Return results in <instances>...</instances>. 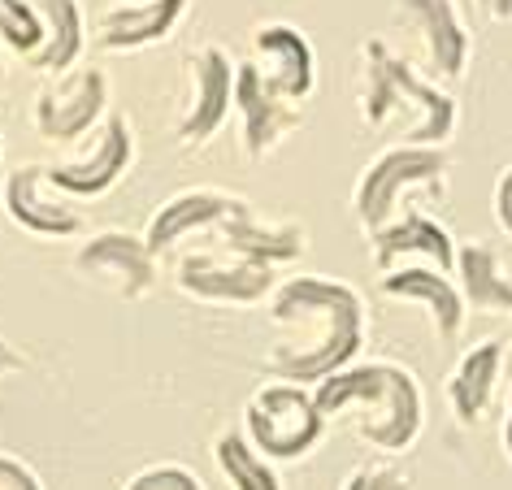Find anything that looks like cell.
<instances>
[{"label":"cell","mask_w":512,"mask_h":490,"mask_svg":"<svg viewBox=\"0 0 512 490\" xmlns=\"http://www.w3.org/2000/svg\"><path fill=\"white\" fill-rule=\"evenodd\" d=\"M270 321L278 326H304L300 343L274 347L265 360V373L283 382H322L343 365H352V356L365 343V304L348 282L304 274L287 278L270 300Z\"/></svg>","instance_id":"obj_1"},{"label":"cell","mask_w":512,"mask_h":490,"mask_svg":"<svg viewBox=\"0 0 512 490\" xmlns=\"http://www.w3.org/2000/svg\"><path fill=\"white\" fill-rule=\"evenodd\" d=\"M361 118L365 126H387L391 118H408L400 144H434L443 148L456 131V100L426 83L400 53L382 40L361 44Z\"/></svg>","instance_id":"obj_2"},{"label":"cell","mask_w":512,"mask_h":490,"mask_svg":"<svg viewBox=\"0 0 512 490\" xmlns=\"http://www.w3.org/2000/svg\"><path fill=\"white\" fill-rule=\"evenodd\" d=\"M313 399L326 417H335L348 404L374 408V417L361 421V438L378 451H408L413 438L421 434V417H426L417 378L404 365H391V360L343 365L339 373L317 382Z\"/></svg>","instance_id":"obj_3"},{"label":"cell","mask_w":512,"mask_h":490,"mask_svg":"<svg viewBox=\"0 0 512 490\" xmlns=\"http://www.w3.org/2000/svg\"><path fill=\"white\" fill-rule=\"evenodd\" d=\"M408 187H430V191H447V152L434 144H395L382 157H374L361 170V183H356L352 209L361 230H382L387 222H395V204Z\"/></svg>","instance_id":"obj_4"},{"label":"cell","mask_w":512,"mask_h":490,"mask_svg":"<svg viewBox=\"0 0 512 490\" xmlns=\"http://www.w3.org/2000/svg\"><path fill=\"white\" fill-rule=\"evenodd\" d=\"M243 417H248V438L256 443V451L274 460L309 456L326 434V412L304 391V382L278 378L274 386H261Z\"/></svg>","instance_id":"obj_5"},{"label":"cell","mask_w":512,"mask_h":490,"mask_svg":"<svg viewBox=\"0 0 512 490\" xmlns=\"http://www.w3.org/2000/svg\"><path fill=\"white\" fill-rule=\"evenodd\" d=\"M235 109L243 118V152H248L252 161L270 157L291 131L304 126L300 100L278 96L274 87L265 83V74L256 70V61H239V70H235Z\"/></svg>","instance_id":"obj_6"},{"label":"cell","mask_w":512,"mask_h":490,"mask_svg":"<svg viewBox=\"0 0 512 490\" xmlns=\"http://www.w3.org/2000/svg\"><path fill=\"white\" fill-rule=\"evenodd\" d=\"M105 105H109V83L100 70L61 74L57 83H48L35 96V131L53 139V144H74L105 118Z\"/></svg>","instance_id":"obj_7"},{"label":"cell","mask_w":512,"mask_h":490,"mask_svg":"<svg viewBox=\"0 0 512 490\" xmlns=\"http://www.w3.org/2000/svg\"><path fill=\"white\" fill-rule=\"evenodd\" d=\"M235 61L226 57V48L217 44H204L200 53L187 57V83H191V96H187V109L178 118V139L183 144H204L222 131L230 105H235Z\"/></svg>","instance_id":"obj_8"},{"label":"cell","mask_w":512,"mask_h":490,"mask_svg":"<svg viewBox=\"0 0 512 490\" xmlns=\"http://www.w3.org/2000/svg\"><path fill=\"white\" fill-rule=\"evenodd\" d=\"M252 57L256 70L265 74V83L287 100H309L317 83V61L309 35L291 22H265L252 31Z\"/></svg>","instance_id":"obj_9"},{"label":"cell","mask_w":512,"mask_h":490,"mask_svg":"<svg viewBox=\"0 0 512 490\" xmlns=\"http://www.w3.org/2000/svg\"><path fill=\"white\" fill-rule=\"evenodd\" d=\"M178 287L196 300H222V304H256L265 300L274 287V265L248 261V256H235V261H217L209 252H196L178 265Z\"/></svg>","instance_id":"obj_10"},{"label":"cell","mask_w":512,"mask_h":490,"mask_svg":"<svg viewBox=\"0 0 512 490\" xmlns=\"http://www.w3.org/2000/svg\"><path fill=\"white\" fill-rule=\"evenodd\" d=\"M131 161H135L131 122H126L122 113H109L105 126H100L96 148L87 152L83 161L53 165V170H48V183L57 191H70V196H100V191H109L126 170H131Z\"/></svg>","instance_id":"obj_11"},{"label":"cell","mask_w":512,"mask_h":490,"mask_svg":"<svg viewBox=\"0 0 512 490\" xmlns=\"http://www.w3.org/2000/svg\"><path fill=\"white\" fill-rule=\"evenodd\" d=\"M74 269L79 274H96V278H113L118 295L139 300L157 282V252L148 248V239H135L126 230H105V235L87 239L79 248Z\"/></svg>","instance_id":"obj_12"},{"label":"cell","mask_w":512,"mask_h":490,"mask_svg":"<svg viewBox=\"0 0 512 490\" xmlns=\"http://www.w3.org/2000/svg\"><path fill=\"white\" fill-rule=\"evenodd\" d=\"M395 14L421 35L434 74H443V79H460V74H465L469 31H465V22H460L452 0H400Z\"/></svg>","instance_id":"obj_13"},{"label":"cell","mask_w":512,"mask_h":490,"mask_svg":"<svg viewBox=\"0 0 512 490\" xmlns=\"http://www.w3.org/2000/svg\"><path fill=\"white\" fill-rule=\"evenodd\" d=\"M382 291L395 295V300L430 308L434 334H439L443 343L460 339V326H465V317H469V304H465V295H460V287L452 282V274H443V269H421V265L387 269Z\"/></svg>","instance_id":"obj_14"},{"label":"cell","mask_w":512,"mask_h":490,"mask_svg":"<svg viewBox=\"0 0 512 490\" xmlns=\"http://www.w3.org/2000/svg\"><path fill=\"white\" fill-rule=\"evenodd\" d=\"M191 0H135L113 14L100 18L96 27V48L105 53H135V48H152L170 40L174 27L187 18Z\"/></svg>","instance_id":"obj_15"},{"label":"cell","mask_w":512,"mask_h":490,"mask_svg":"<svg viewBox=\"0 0 512 490\" xmlns=\"http://www.w3.org/2000/svg\"><path fill=\"white\" fill-rule=\"evenodd\" d=\"M243 204L248 200L230 196V191H217V187L178 191V196H170L157 213H152L144 239H148L152 252H161V248H170V243H178L183 235H191V230H209L217 222H226V217L235 209H243Z\"/></svg>","instance_id":"obj_16"},{"label":"cell","mask_w":512,"mask_h":490,"mask_svg":"<svg viewBox=\"0 0 512 490\" xmlns=\"http://www.w3.org/2000/svg\"><path fill=\"white\" fill-rule=\"evenodd\" d=\"M404 256H426L443 269V274H456V243L452 235L426 213H404L400 222H387L382 230H374V261L378 269H391Z\"/></svg>","instance_id":"obj_17"},{"label":"cell","mask_w":512,"mask_h":490,"mask_svg":"<svg viewBox=\"0 0 512 490\" xmlns=\"http://www.w3.org/2000/svg\"><path fill=\"white\" fill-rule=\"evenodd\" d=\"M48 178L44 165H18L14 174H9L5 191H0V200H5L9 217L31 230V235H44V239H70L79 235V217H74L66 204L57 200H40V183Z\"/></svg>","instance_id":"obj_18"},{"label":"cell","mask_w":512,"mask_h":490,"mask_svg":"<svg viewBox=\"0 0 512 490\" xmlns=\"http://www.w3.org/2000/svg\"><path fill=\"white\" fill-rule=\"evenodd\" d=\"M456 278L460 295L473 313L482 317H508L512 313V278L499 265V252L491 243H460L456 248Z\"/></svg>","instance_id":"obj_19"},{"label":"cell","mask_w":512,"mask_h":490,"mask_svg":"<svg viewBox=\"0 0 512 490\" xmlns=\"http://www.w3.org/2000/svg\"><path fill=\"white\" fill-rule=\"evenodd\" d=\"M499 373H504V339H482L460 356L452 382H447V399H452V412L465 425L482 421V412L491 408Z\"/></svg>","instance_id":"obj_20"},{"label":"cell","mask_w":512,"mask_h":490,"mask_svg":"<svg viewBox=\"0 0 512 490\" xmlns=\"http://www.w3.org/2000/svg\"><path fill=\"white\" fill-rule=\"evenodd\" d=\"M222 230V243L235 256H248V261H261V265H278V261H296L304 252V226L296 222H283V226H261L252 217V209L243 204L226 217V222H217Z\"/></svg>","instance_id":"obj_21"},{"label":"cell","mask_w":512,"mask_h":490,"mask_svg":"<svg viewBox=\"0 0 512 490\" xmlns=\"http://www.w3.org/2000/svg\"><path fill=\"white\" fill-rule=\"evenodd\" d=\"M40 14H44L48 40L40 53L27 57V66L44 74H61L83 53V5L79 0H40Z\"/></svg>","instance_id":"obj_22"},{"label":"cell","mask_w":512,"mask_h":490,"mask_svg":"<svg viewBox=\"0 0 512 490\" xmlns=\"http://www.w3.org/2000/svg\"><path fill=\"white\" fill-rule=\"evenodd\" d=\"M213 456H217V469H222V477L235 490H283L278 473L270 469V460L256 451L252 438H243V434L230 430V434L217 438Z\"/></svg>","instance_id":"obj_23"},{"label":"cell","mask_w":512,"mask_h":490,"mask_svg":"<svg viewBox=\"0 0 512 490\" xmlns=\"http://www.w3.org/2000/svg\"><path fill=\"white\" fill-rule=\"evenodd\" d=\"M0 40L14 48L22 61L40 53L48 40L40 5H31V0H0Z\"/></svg>","instance_id":"obj_24"},{"label":"cell","mask_w":512,"mask_h":490,"mask_svg":"<svg viewBox=\"0 0 512 490\" xmlns=\"http://www.w3.org/2000/svg\"><path fill=\"white\" fill-rule=\"evenodd\" d=\"M126 490H204V482L183 464H152V469L135 473Z\"/></svg>","instance_id":"obj_25"},{"label":"cell","mask_w":512,"mask_h":490,"mask_svg":"<svg viewBox=\"0 0 512 490\" xmlns=\"http://www.w3.org/2000/svg\"><path fill=\"white\" fill-rule=\"evenodd\" d=\"M343 490H408V477L395 469H356Z\"/></svg>","instance_id":"obj_26"},{"label":"cell","mask_w":512,"mask_h":490,"mask_svg":"<svg viewBox=\"0 0 512 490\" xmlns=\"http://www.w3.org/2000/svg\"><path fill=\"white\" fill-rule=\"evenodd\" d=\"M0 490H44V486H40V477H35L27 464L0 456Z\"/></svg>","instance_id":"obj_27"},{"label":"cell","mask_w":512,"mask_h":490,"mask_svg":"<svg viewBox=\"0 0 512 490\" xmlns=\"http://www.w3.org/2000/svg\"><path fill=\"white\" fill-rule=\"evenodd\" d=\"M495 222L512 235V165L499 174V183H495Z\"/></svg>","instance_id":"obj_28"},{"label":"cell","mask_w":512,"mask_h":490,"mask_svg":"<svg viewBox=\"0 0 512 490\" xmlns=\"http://www.w3.org/2000/svg\"><path fill=\"white\" fill-rule=\"evenodd\" d=\"M478 9L495 22H512V0H478Z\"/></svg>","instance_id":"obj_29"},{"label":"cell","mask_w":512,"mask_h":490,"mask_svg":"<svg viewBox=\"0 0 512 490\" xmlns=\"http://www.w3.org/2000/svg\"><path fill=\"white\" fill-rule=\"evenodd\" d=\"M0 369H27V356L14 352L5 339H0Z\"/></svg>","instance_id":"obj_30"},{"label":"cell","mask_w":512,"mask_h":490,"mask_svg":"<svg viewBox=\"0 0 512 490\" xmlns=\"http://www.w3.org/2000/svg\"><path fill=\"white\" fill-rule=\"evenodd\" d=\"M504 451L512 460V391H508V404H504Z\"/></svg>","instance_id":"obj_31"},{"label":"cell","mask_w":512,"mask_h":490,"mask_svg":"<svg viewBox=\"0 0 512 490\" xmlns=\"http://www.w3.org/2000/svg\"><path fill=\"white\" fill-rule=\"evenodd\" d=\"M0 83H5V61H0Z\"/></svg>","instance_id":"obj_32"},{"label":"cell","mask_w":512,"mask_h":490,"mask_svg":"<svg viewBox=\"0 0 512 490\" xmlns=\"http://www.w3.org/2000/svg\"><path fill=\"white\" fill-rule=\"evenodd\" d=\"M0 209H5V200H0Z\"/></svg>","instance_id":"obj_33"},{"label":"cell","mask_w":512,"mask_h":490,"mask_svg":"<svg viewBox=\"0 0 512 490\" xmlns=\"http://www.w3.org/2000/svg\"><path fill=\"white\" fill-rule=\"evenodd\" d=\"M131 5H135V0H131Z\"/></svg>","instance_id":"obj_34"}]
</instances>
